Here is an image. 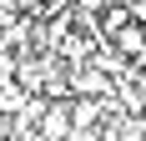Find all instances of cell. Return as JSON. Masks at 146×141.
I'll list each match as a JSON object with an SVG mask.
<instances>
[{"label": "cell", "mask_w": 146, "mask_h": 141, "mask_svg": "<svg viewBox=\"0 0 146 141\" xmlns=\"http://www.w3.org/2000/svg\"><path fill=\"white\" fill-rule=\"evenodd\" d=\"M131 25H141V30H146V0H136V5H131Z\"/></svg>", "instance_id": "2"}, {"label": "cell", "mask_w": 146, "mask_h": 141, "mask_svg": "<svg viewBox=\"0 0 146 141\" xmlns=\"http://www.w3.org/2000/svg\"><path fill=\"white\" fill-rule=\"evenodd\" d=\"M40 141H76V121H71V101H50L40 116V126H35Z\"/></svg>", "instance_id": "1"}]
</instances>
